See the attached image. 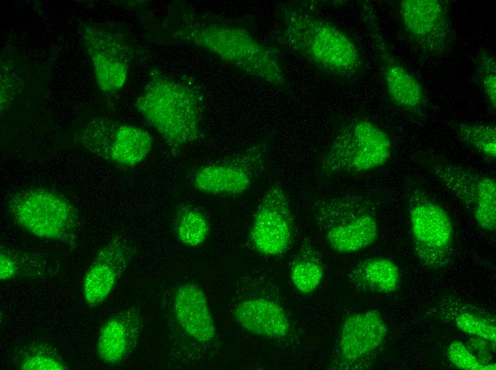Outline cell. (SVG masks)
<instances>
[{
  "instance_id": "obj_21",
  "label": "cell",
  "mask_w": 496,
  "mask_h": 370,
  "mask_svg": "<svg viewBox=\"0 0 496 370\" xmlns=\"http://www.w3.org/2000/svg\"><path fill=\"white\" fill-rule=\"evenodd\" d=\"M14 366L21 370H68L70 366L51 343L41 339L26 340L13 350Z\"/></svg>"
},
{
  "instance_id": "obj_14",
  "label": "cell",
  "mask_w": 496,
  "mask_h": 370,
  "mask_svg": "<svg viewBox=\"0 0 496 370\" xmlns=\"http://www.w3.org/2000/svg\"><path fill=\"white\" fill-rule=\"evenodd\" d=\"M267 156V144L254 143L197 167L191 176V184L206 194L220 196L241 194L249 189L261 176Z\"/></svg>"
},
{
  "instance_id": "obj_27",
  "label": "cell",
  "mask_w": 496,
  "mask_h": 370,
  "mask_svg": "<svg viewBox=\"0 0 496 370\" xmlns=\"http://www.w3.org/2000/svg\"><path fill=\"white\" fill-rule=\"evenodd\" d=\"M457 327L464 333L495 342V325L487 318L470 312H463L455 318Z\"/></svg>"
},
{
  "instance_id": "obj_7",
  "label": "cell",
  "mask_w": 496,
  "mask_h": 370,
  "mask_svg": "<svg viewBox=\"0 0 496 370\" xmlns=\"http://www.w3.org/2000/svg\"><path fill=\"white\" fill-rule=\"evenodd\" d=\"M7 207L14 222L38 238L75 244L80 228L75 206L64 196L44 187L14 192Z\"/></svg>"
},
{
  "instance_id": "obj_6",
  "label": "cell",
  "mask_w": 496,
  "mask_h": 370,
  "mask_svg": "<svg viewBox=\"0 0 496 370\" xmlns=\"http://www.w3.org/2000/svg\"><path fill=\"white\" fill-rule=\"evenodd\" d=\"M312 208L319 232L336 252H358L378 238L375 206L367 197L349 194L324 198Z\"/></svg>"
},
{
  "instance_id": "obj_2",
  "label": "cell",
  "mask_w": 496,
  "mask_h": 370,
  "mask_svg": "<svg viewBox=\"0 0 496 370\" xmlns=\"http://www.w3.org/2000/svg\"><path fill=\"white\" fill-rule=\"evenodd\" d=\"M274 18L272 39L278 46L335 81L350 84L363 76L366 60L356 40L306 4L280 2Z\"/></svg>"
},
{
  "instance_id": "obj_24",
  "label": "cell",
  "mask_w": 496,
  "mask_h": 370,
  "mask_svg": "<svg viewBox=\"0 0 496 370\" xmlns=\"http://www.w3.org/2000/svg\"><path fill=\"white\" fill-rule=\"evenodd\" d=\"M449 126L464 144L490 161L496 158V127L493 124L452 121Z\"/></svg>"
},
{
  "instance_id": "obj_4",
  "label": "cell",
  "mask_w": 496,
  "mask_h": 370,
  "mask_svg": "<svg viewBox=\"0 0 496 370\" xmlns=\"http://www.w3.org/2000/svg\"><path fill=\"white\" fill-rule=\"evenodd\" d=\"M162 307L171 366L188 368L210 360L218 338L202 287L192 280L180 281L166 292Z\"/></svg>"
},
{
  "instance_id": "obj_25",
  "label": "cell",
  "mask_w": 496,
  "mask_h": 370,
  "mask_svg": "<svg viewBox=\"0 0 496 370\" xmlns=\"http://www.w3.org/2000/svg\"><path fill=\"white\" fill-rule=\"evenodd\" d=\"M323 275L321 260L311 249L300 253L291 270L293 284L300 292L304 294L314 292L319 285Z\"/></svg>"
},
{
  "instance_id": "obj_8",
  "label": "cell",
  "mask_w": 496,
  "mask_h": 370,
  "mask_svg": "<svg viewBox=\"0 0 496 370\" xmlns=\"http://www.w3.org/2000/svg\"><path fill=\"white\" fill-rule=\"evenodd\" d=\"M79 31L98 88L105 94L121 90L138 60V43L123 27L110 23L83 22Z\"/></svg>"
},
{
  "instance_id": "obj_1",
  "label": "cell",
  "mask_w": 496,
  "mask_h": 370,
  "mask_svg": "<svg viewBox=\"0 0 496 370\" xmlns=\"http://www.w3.org/2000/svg\"><path fill=\"white\" fill-rule=\"evenodd\" d=\"M157 37L169 43L197 47L249 76L277 88H289L275 48L239 21L175 1L160 23Z\"/></svg>"
},
{
  "instance_id": "obj_10",
  "label": "cell",
  "mask_w": 496,
  "mask_h": 370,
  "mask_svg": "<svg viewBox=\"0 0 496 370\" xmlns=\"http://www.w3.org/2000/svg\"><path fill=\"white\" fill-rule=\"evenodd\" d=\"M416 158L472 213L481 229L495 230V178L431 152L418 153Z\"/></svg>"
},
{
  "instance_id": "obj_11",
  "label": "cell",
  "mask_w": 496,
  "mask_h": 370,
  "mask_svg": "<svg viewBox=\"0 0 496 370\" xmlns=\"http://www.w3.org/2000/svg\"><path fill=\"white\" fill-rule=\"evenodd\" d=\"M363 25L375 53L388 100L398 109L415 117H423L428 96L416 75L395 54L381 28L373 5H361Z\"/></svg>"
},
{
  "instance_id": "obj_9",
  "label": "cell",
  "mask_w": 496,
  "mask_h": 370,
  "mask_svg": "<svg viewBox=\"0 0 496 370\" xmlns=\"http://www.w3.org/2000/svg\"><path fill=\"white\" fill-rule=\"evenodd\" d=\"M405 197L413 243L420 263L429 268L447 265L453 245V226L448 213L418 181L408 184Z\"/></svg>"
},
{
  "instance_id": "obj_15",
  "label": "cell",
  "mask_w": 496,
  "mask_h": 370,
  "mask_svg": "<svg viewBox=\"0 0 496 370\" xmlns=\"http://www.w3.org/2000/svg\"><path fill=\"white\" fill-rule=\"evenodd\" d=\"M293 218L289 199L279 184L264 194L254 213L249 238L253 248L267 256L284 254L293 238Z\"/></svg>"
},
{
  "instance_id": "obj_23",
  "label": "cell",
  "mask_w": 496,
  "mask_h": 370,
  "mask_svg": "<svg viewBox=\"0 0 496 370\" xmlns=\"http://www.w3.org/2000/svg\"><path fill=\"white\" fill-rule=\"evenodd\" d=\"M175 231L180 242L196 247L206 240L210 224L206 216L198 208L183 204L176 208Z\"/></svg>"
},
{
  "instance_id": "obj_18",
  "label": "cell",
  "mask_w": 496,
  "mask_h": 370,
  "mask_svg": "<svg viewBox=\"0 0 496 370\" xmlns=\"http://www.w3.org/2000/svg\"><path fill=\"white\" fill-rule=\"evenodd\" d=\"M232 312L237 323L256 336L279 339L289 330V321L283 308L266 296L244 297L235 303Z\"/></svg>"
},
{
  "instance_id": "obj_16",
  "label": "cell",
  "mask_w": 496,
  "mask_h": 370,
  "mask_svg": "<svg viewBox=\"0 0 496 370\" xmlns=\"http://www.w3.org/2000/svg\"><path fill=\"white\" fill-rule=\"evenodd\" d=\"M136 253L134 243L121 234L98 250L83 280V295L88 307H96L106 300Z\"/></svg>"
},
{
  "instance_id": "obj_3",
  "label": "cell",
  "mask_w": 496,
  "mask_h": 370,
  "mask_svg": "<svg viewBox=\"0 0 496 370\" xmlns=\"http://www.w3.org/2000/svg\"><path fill=\"white\" fill-rule=\"evenodd\" d=\"M135 106L173 154L202 137L205 97L202 89L190 78L155 70Z\"/></svg>"
},
{
  "instance_id": "obj_17",
  "label": "cell",
  "mask_w": 496,
  "mask_h": 370,
  "mask_svg": "<svg viewBox=\"0 0 496 370\" xmlns=\"http://www.w3.org/2000/svg\"><path fill=\"white\" fill-rule=\"evenodd\" d=\"M143 328L142 314L134 305L110 316L98 337L96 353L99 359L109 366L125 362L135 349Z\"/></svg>"
},
{
  "instance_id": "obj_13",
  "label": "cell",
  "mask_w": 496,
  "mask_h": 370,
  "mask_svg": "<svg viewBox=\"0 0 496 370\" xmlns=\"http://www.w3.org/2000/svg\"><path fill=\"white\" fill-rule=\"evenodd\" d=\"M74 143L118 166L133 167L149 156L153 139L148 131L137 125L98 117L76 134Z\"/></svg>"
},
{
  "instance_id": "obj_22",
  "label": "cell",
  "mask_w": 496,
  "mask_h": 370,
  "mask_svg": "<svg viewBox=\"0 0 496 370\" xmlns=\"http://www.w3.org/2000/svg\"><path fill=\"white\" fill-rule=\"evenodd\" d=\"M352 276L363 287L381 293L395 292L401 282L398 266L384 257L371 258L361 262L353 270Z\"/></svg>"
},
{
  "instance_id": "obj_26",
  "label": "cell",
  "mask_w": 496,
  "mask_h": 370,
  "mask_svg": "<svg viewBox=\"0 0 496 370\" xmlns=\"http://www.w3.org/2000/svg\"><path fill=\"white\" fill-rule=\"evenodd\" d=\"M473 79L480 88L487 106L496 107V56L487 49H481L474 58Z\"/></svg>"
},
{
  "instance_id": "obj_28",
  "label": "cell",
  "mask_w": 496,
  "mask_h": 370,
  "mask_svg": "<svg viewBox=\"0 0 496 370\" xmlns=\"http://www.w3.org/2000/svg\"><path fill=\"white\" fill-rule=\"evenodd\" d=\"M448 356L450 361L460 369L485 370L495 369V364H485L480 361L465 345L459 340H454L448 349Z\"/></svg>"
},
{
  "instance_id": "obj_20",
  "label": "cell",
  "mask_w": 496,
  "mask_h": 370,
  "mask_svg": "<svg viewBox=\"0 0 496 370\" xmlns=\"http://www.w3.org/2000/svg\"><path fill=\"white\" fill-rule=\"evenodd\" d=\"M58 264L47 255L1 246L0 280L8 282L42 278L56 271Z\"/></svg>"
},
{
  "instance_id": "obj_12",
  "label": "cell",
  "mask_w": 496,
  "mask_h": 370,
  "mask_svg": "<svg viewBox=\"0 0 496 370\" xmlns=\"http://www.w3.org/2000/svg\"><path fill=\"white\" fill-rule=\"evenodd\" d=\"M396 13L403 36L419 55L436 58L451 51L455 31L450 1L401 0Z\"/></svg>"
},
{
  "instance_id": "obj_19",
  "label": "cell",
  "mask_w": 496,
  "mask_h": 370,
  "mask_svg": "<svg viewBox=\"0 0 496 370\" xmlns=\"http://www.w3.org/2000/svg\"><path fill=\"white\" fill-rule=\"evenodd\" d=\"M387 334V326L376 310L356 312L343 321L339 334L341 356L353 361L377 349Z\"/></svg>"
},
{
  "instance_id": "obj_5",
  "label": "cell",
  "mask_w": 496,
  "mask_h": 370,
  "mask_svg": "<svg viewBox=\"0 0 496 370\" xmlns=\"http://www.w3.org/2000/svg\"><path fill=\"white\" fill-rule=\"evenodd\" d=\"M391 155L387 132L373 121L356 117L337 130L322 155L321 170L326 176L363 174L383 166Z\"/></svg>"
}]
</instances>
